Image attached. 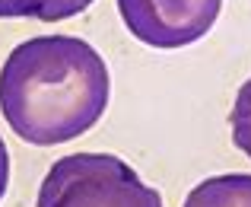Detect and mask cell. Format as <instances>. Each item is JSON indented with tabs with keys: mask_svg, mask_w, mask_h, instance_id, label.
Segmentation results:
<instances>
[{
	"mask_svg": "<svg viewBox=\"0 0 251 207\" xmlns=\"http://www.w3.org/2000/svg\"><path fill=\"white\" fill-rule=\"evenodd\" d=\"M108 64L74 35L19 42L0 70V112L13 134L54 147L96 128L108 109Z\"/></svg>",
	"mask_w": 251,
	"mask_h": 207,
	"instance_id": "6da1fadb",
	"label": "cell"
},
{
	"mask_svg": "<svg viewBox=\"0 0 251 207\" xmlns=\"http://www.w3.org/2000/svg\"><path fill=\"white\" fill-rule=\"evenodd\" d=\"M35 207H162V195L111 153H70L42 178Z\"/></svg>",
	"mask_w": 251,
	"mask_h": 207,
	"instance_id": "7a4b0ae2",
	"label": "cell"
},
{
	"mask_svg": "<svg viewBox=\"0 0 251 207\" xmlns=\"http://www.w3.org/2000/svg\"><path fill=\"white\" fill-rule=\"evenodd\" d=\"M134 38L159 51L194 45L216 26L223 0H118Z\"/></svg>",
	"mask_w": 251,
	"mask_h": 207,
	"instance_id": "3957f363",
	"label": "cell"
},
{
	"mask_svg": "<svg viewBox=\"0 0 251 207\" xmlns=\"http://www.w3.org/2000/svg\"><path fill=\"white\" fill-rule=\"evenodd\" d=\"M181 207H251V176L232 172V176L203 178L191 188Z\"/></svg>",
	"mask_w": 251,
	"mask_h": 207,
	"instance_id": "277c9868",
	"label": "cell"
},
{
	"mask_svg": "<svg viewBox=\"0 0 251 207\" xmlns=\"http://www.w3.org/2000/svg\"><path fill=\"white\" fill-rule=\"evenodd\" d=\"M92 0H13L16 16H29V19H42V23H61L70 19L76 13L89 10Z\"/></svg>",
	"mask_w": 251,
	"mask_h": 207,
	"instance_id": "5b68a950",
	"label": "cell"
},
{
	"mask_svg": "<svg viewBox=\"0 0 251 207\" xmlns=\"http://www.w3.org/2000/svg\"><path fill=\"white\" fill-rule=\"evenodd\" d=\"M229 121H232V140H235V147H239V150L251 159V77L242 83L239 96H235Z\"/></svg>",
	"mask_w": 251,
	"mask_h": 207,
	"instance_id": "8992f818",
	"label": "cell"
},
{
	"mask_svg": "<svg viewBox=\"0 0 251 207\" xmlns=\"http://www.w3.org/2000/svg\"><path fill=\"white\" fill-rule=\"evenodd\" d=\"M6 185H10V150H6L3 137H0V201L6 195Z\"/></svg>",
	"mask_w": 251,
	"mask_h": 207,
	"instance_id": "52a82bcc",
	"label": "cell"
},
{
	"mask_svg": "<svg viewBox=\"0 0 251 207\" xmlns=\"http://www.w3.org/2000/svg\"><path fill=\"white\" fill-rule=\"evenodd\" d=\"M16 16V6H13V0H0V19H13Z\"/></svg>",
	"mask_w": 251,
	"mask_h": 207,
	"instance_id": "ba28073f",
	"label": "cell"
}]
</instances>
